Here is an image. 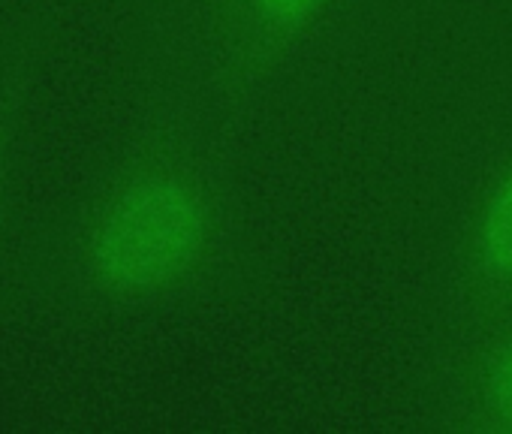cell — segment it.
I'll return each mask as SVG.
<instances>
[{"instance_id":"4","label":"cell","mask_w":512,"mask_h":434,"mask_svg":"<svg viewBox=\"0 0 512 434\" xmlns=\"http://www.w3.org/2000/svg\"><path fill=\"white\" fill-rule=\"evenodd\" d=\"M455 410L461 428L512 434V305L467 326L455 365Z\"/></svg>"},{"instance_id":"1","label":"cell","mask_w":512,"mask_h":434,"mask_svg":"<svg viewBox=\"0 0 512 434\" xmlns=\"http://www.w3.org/2000/svg\"><path fill=\"white\" fill-rule=\"evenodd\" d=\"M226 202L181 133L142 142L91 205L82 269L106 302L148 308L205 287L226 254Z\"/></svg>"},{"instance_id":"3","label":"cell","mask_w":512,"mask_h":434,"mask_svg":"<svg viewBox=\"0 0 512 434\" xmlns=\"http://www.w3.org/2000/svg\"><path fill=\"white\" fill-rule=\"evenodd\" d=\"M455 290L464 326L512 305V139L464 211Z\"/></svg>"},{"instance_id":"2","label":"cell","mask_w":512,"mask_h":434,"mask_svg":"<svg viewBox=\"0 0 512 434\" xmlns=\"http://www.w3.org/2000/svg\"><path fill=\"white\" fill-rule=\"evenodd\" d=\"M344 0H205L208 37L232 91L272 85L335 19Z\"/></svg>"}]
</instances>
